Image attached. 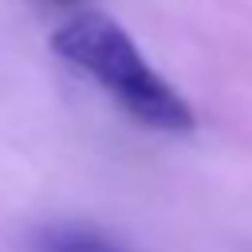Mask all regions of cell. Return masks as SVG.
I'll return each mask as SVG.
<instances>
[{
    "instance_id": "obj_1",
    "label": "cell",
    "mask_w": 252,
    "mask_h": 252,
    "mask_svg": "<svg viewBox=\"0 0 252 252\" xmlns=\"http://www.w3.org/2000/svg\"><path fill=\"white\" fill-rule=\"evenodd\" d=\"M51 51L91 75L138 122L169 134L193 130L189 102L146 63L134 35L106 12H75L51 32Z\"/></svg>"
},
{
    "instance_id": "obj_2",
    "label": "cell",
    "mask_w": 252,
    "mask_h": 252,
    "mask_svg": "<svg viewBox=\"0 0 252 252\" xmlns=\"http://www.w3.org/2000/svg\"><path fill=\"white\" fill-rule=\"evenodd\" d=\"M35 252H126L114 240H106L102 232L91 228H75V224H51L43 232H35Z\"/></svg>"
},
{
    "instance_id": "obj_3",
    "label": "cell",
    "mask_w": 252,
    "mask_h": 252,
    "mask_svg": "<svg viewBox=\"0 0 252 252\" xmlns=\"http://www.w3.org/2000/svg\"><path fill=\"white\" fill-rule=\"evenodd\" d=\"M43 4H51V8H75L79 0H43Z\"/></svg>"
}]
</instances>
